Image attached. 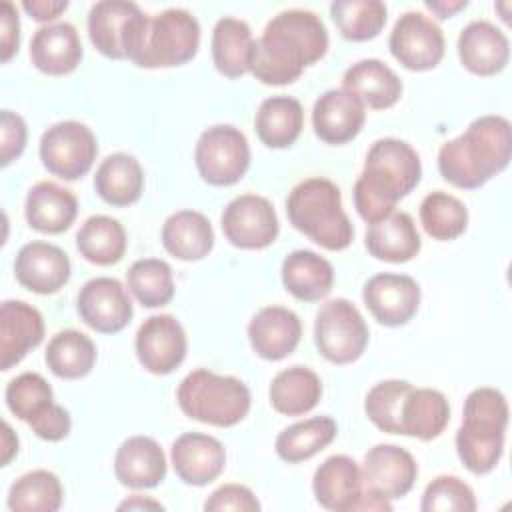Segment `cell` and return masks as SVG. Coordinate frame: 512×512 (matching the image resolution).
<instances>
[{
  "instance_id": "cell-1",
  "label": "cell",
  "mask_w": 512,
  "mask_h": 512,
  "mask_svg": "<svg viewBox=\"0 0 512 512\" xmlns=\"http://www.w3.org/2000/svg\"><path fill=\"white\" fill-rule=\"evenodd\" d=\"M326 50L328 30L318 14L302 8L282 10L254 40L250 72L262 84H290Z\"/></svg>"
},
{
  "instance_id": "cell-2",
  "label": "cell",
  "mask_w": 512,
  "mask_h": 512,
  "mask_svg": "<svg viewBox=\"0 0 512 512\" xmlns=\"http://www.w3.org/2000/svg\"><path fill=\"white\" fill-rule=\"evenodd\" d=\"M422 176L418 152L404 140L380 138L368 154L354 184V206L368 224L394 212L400 198L412 192Z\"/></svg>"
},
{
  "instance_id": "cell-3",
  "label": "cell",
  "mask_w": 512,
  "mask_h": 512,
  "mask_svg": "<svg viewBox=\"0 0 512 512\" xmlns=\"http://www.w3.org/2000/svg\"><path fill=\"white\" fill-rule=\"evenodd\" d=\"M512 154V128L504 116L486 114L438 150V170L450 184L472 190L502 172Z\"/></svg>"
},
{
  "instance_id": "cell-4",
  "label": "cell",
  "mask_w": 512,
  "mask_h": 512,
  "mask_svg": "<svg viewBox=\"0 0 512 512\" xmlns=\"http://www.w3.org/2000/svg\"><path fill=\"white\" fill-rule=\"evenodd\" d=\"M508 426V402L496 388H474L462 410V424L456 432V452L472 474H488L504 452Z\"/></svg>"
},
{
  "instance_id": "cell-5",
  "label": "cell",
  "mask_w": 512,
  "mask_h": 512,
  "mask_svg": "<svg viewBox=\"0 0 512 512\" xmlns=\"http://www.w3.org/2000/svg\"><path fill=\"white\" fill-rule=\"evenodd\" d=\"M290 224L326 250H344L354 228L342 208L340 188L328 178H306L286 198Z\"/></svg>"
},
{
  "instance_id": "cell-6",
  "label": "cell",
  "mask_w": 512,
  "mask_h": 512,
  "mask_svg": "<svg viewBox=\"0 0 512 512\" xmlns=\"http://www.w3.org/2000/svg\"><path fill=\"white\" fill-rule=\"evenodd\" d=\"M180 410L198 422L228 428L246 418L250 390L236 376H222L206 368L192 370L176 390Z\"/></svg>"
},
{
  "instance_id": "cell-7",
  "label": "cell",
  "mask_w": 512,
  "mask_h": 512,
  "mask_svg": "<svg viewBox=\"0 0 512 512\" xmlns=\"http://www.w3.org/2000/svg\"><path fill=\"white\" fill-rule=\"evenodd\" d=\"M200 46V24L184 8H166L148 20L144 44L134 58L140 68H170L190 62Z\"/></svg>"
},
{
  "instance_id": "cell-8",
  "label": "cell",
  "mask_w": 512,
  "mask_h": 512,
  "mask_svg": "<svg viewBox=\"0 0 512 512\" xmlns=\"http://www.w3.org/2000/svg\"><path fill=\"white\" fill-rule=\"evenodd\" d=\"M148 20L134 2L100 0L88 12V36L100 54L134 62L144 44Z\"/></svg>"
},
{
  "instance_id": "cell-9",
  "label": "cell",
  "mask_w": 512,
  "mask_h": 512,
  "mask_svg": "<svg viewBox=\"0 0 512 512\" xmlns=\"http://www.w3.org/2000/svg\"><path fill=\"white\" fill-rule=\"evenodd\" d=\"M314 340L326 360L350 364L362 356L368 344V326L350 300L332 298L316 314Z\"/></svg>"
},
{
  "instance_id": "cell-10",
  "label": "cell",
  "mask_w": 512,
  "mask_h": 512,
  "mask_svg": "<svg viewBox=\"0 0 512 512\" xmlns=\"http://www.w3.org/2000/svg\"><path fill=\"white\" fill-rule=\"evenodd\" d=\"M194 160L204 182L212 186H230L246 174L250 166V146L238 128L216 124L200 134Z\"/></svg>"
},
{
  "instance_id": "cell-11",
  "label": "cell",
  "mask_w": 512,
  "mask_h": 512,
  "mask_svg": "<svg viewBox=\"0 0 512 512\" xmlns=\"http://www.w3.org/2000/svg\"><path fill=\"white\" fill-rule=\"evenodd\" d=\"M98 142L94 132L76 120H62L44 130L40 160L48 172L64 180L82 178L94 164Z\"/></svg>"
},
{
  "instance_id": "cell-12",
  "label": "cell",
  "mask_w": 512,
  "mask_h": 512,
  "mask_svg": "<svg viewBox=\"0 0 512 512\" xmlns=\"http://www.w3.org/2000/svg\"><path fill=\"white\" fill-rule=\"evenodd\" d=\"M444 32L442 28L422 12H404L388 38L392 56L408 70H430L438 66L444 56Z\"/></svg>"
},
{
  "instance_id": "cell-13",
  "label": "cell",
  "mask_w": 512,
  "mask_h": 512,
  "mask_svg": "<svg viewBox=\"0 0 512 512\" xmlns=\"http://www.w3.org/2000/svg\"><path fill=\"white\" fill-rule=\"evenodd\" d=\"M220 224L226 240L246 250L270 246L280 230L272 202L258 194H242L230 200L222 212Z\"/></svg>"
},
{
  "instance_id": "cell-14",
  "label": "cell",
  "mask_w": 512,
  "mask_h": 512,
  "mask_svg": "<svg viewBox=\"0 0 512 512\" xmlns=\"http://www.w3.org/2000/svg\"><path fill=\"white\" fill-rule=\"evenodd\" d=\"M136 356L152 374H170L186 358L188 340L182 324L170 314L146 318L136 332Z\"/></svg>"
},
{
  "instance_id": "cell-15",
  "label": "cell",
  "mask_w": 512,
  "mask_h": 512,
  "mask_svg": "<svg viewBox=\"0 0 512 512\" xmlns=\"http://www.w3.org/2000/svg\"><path fill=\"white\" fill-rule=\"evenodd\" d=\"M80 318L102 334L120 332L134 314L132 300L120 280L98 276L88 280L78 292Z\"/></svg>"
},
{
  "instance_id": "cell-16",
  "label": "cell",
  "mask_w": 512,
  "mask_h": 512,
  "mask_svg": "<svg viewBox=\"0 0 512 512\" xmlns=\"http://www.w3.org/2000/svg\"><path fill=\"white\" fill-rule=\"evenodd\" d=\"M362 300L380 324L402 326L418 312L420 286L412 276L380 272L366 280Z\"/></svg>"
},
{
  "instance_id": "cell-17",
  "label": "cell",
  "mask_w": 512,
  "mask_h": 512,
  "mask_svg": "<svg viewBox=\"0 0 512 512\" xmlns=\"http://www.w3.org/2000/svg\"><path fill=\"white\" fill-rule=\"evenodd\" d=\"M416 476L418 464L414 456L396 444H376L364 456V488L388 500L406 496L412 490Z\"/></svg>"
},
{
  "instance_id": "cell-18",
  "label": "cell",
  "mask_w": 512,
  "mask_h": 512,
  "mask_svg": "<svg viewBox=\"0 0 512 512\" xmlns=\"http://www.w3.org/2000/svg\"><path fill=\"white\" fill-rule=\"evenodd\" d=\"M366 120L364 102L348 88L326 90L312 108V126L320 140L346 144L356 138Z\"/></svg>"
},
{
  "instance_id": "cell-19",
  "label": "cell",
  "mask_w": 512,
  "mask_h": 512,
  "mask_svg": "<svg viewBox=\"0 0 512 512\" xmlns=\"http://www.w3.org/2000/svg\"><path fill=\"white\" fill-rule=\"evenodd\" d=\"M14 274L30 292L54 294L70 280V260L56 244L32 240L18 250Z\"/></svg>"
},
{
  "instance_id": "cell-20",
  "label": "cell",
  "mask_w": 512,
  "mask_h": 512,
  "mask_svg": "<svg viewBox=\"0 0 512 512\" xmlns=\"http://www.w3.org/2000/svg\"><path fill=\"white\" fill-rule=\"evenodd\" d=\"M170 460L176 476L190 486H206L216 480L226 466L222 442L210 434L186 432L170 448Z\"/></svg>"
},
{
  "instance_id": "cell-21",
  "label": "cell",
  "mask_w": 512,
  "mask_h": 512,
  "mask_svg": "<svg viewBox=\"0 0 512 512\" xmlns=\"http://www.w3.org/2000/svg\"><path fill=\"white\" fill-rule=\"evenodd\" d=\"M44 338L42 314L22 300L0 306V368L10 370Z\"/></svg>"
},
{
  "instance_id": "cell-22",
  "label": "cell",
  "mask_w": 512,
  "mask_h": 512,
  "mask_svg": "<svg viewBox=\"0 0 512 512\" xmlns=\"http://www.w3.org/2000/svg\"><path fill=\"white\" fill-rule=\"evenodd\" d=\"M302 336L300 318L284 306H264L260 308L250 324L248 338L252 350L264 360H282L290 356Z\"/></svg>"
},
{
  "instance_id": "cell-23",
  "label": "cell",
  "mask_w": 512,
  "mask_h": 512,
  "mask_svg": "<svg viewBox=\"0 0 512 512\" xmlns=\"http://www.w3.org/2000/svg\"><path fill=\"white\" fill-rule=\"evenodd\" d=\"M316 502L334 512H350L364 490L362 468L346 454L328 456L314 472Z\"/></svg>"
},
{
  "instance_id": "cell-24",
  "label": "cell",
  "mask_w": 512,
  "mask_h": 512,
  "mask_svg": "<svg viewBox=\"0 0 512 512\" xmlns=\"http://www.w3.org/2000/svg\"><path fill=\"white\" fill-rule=\"evenodd\" d=\"M458 56L462 66L472 74L492 76L508 64L510 42L492 22L472 20L458 36Z\"/></svg>"
},
{
  "instance_id": "cell-25",
  "label": "cell",
  "mask_w": 512,
  "mask_h": 512,
  "mask_svg": "<svg viewBox=\"0 0 512 512\" xmlns=\"http://www.w3.org/2000/svg\"><path fill=\"white\" fill-rule=\"evenodd\" d=\"M114 474L122 486L146 490L166 478V456L150 436H130L114 456Z\"/></svg>"
},
{
  "instance_id": "cell-26",
  "label": "cell",
  "mask_w": 512,
  "mask_h": 512,
  "mask_svg": "<svg viewBox=\"0 0 512 512\" xmlns=\"http://www.w3.org/2000/svg\"><path fill=\"white\" fill-rule=\"evenodd\" d=\"M32 64L50 76H64L78 68L82 60V42L70 22L40 26L30 40Z\"/></svg>"
},
{
  "instance_id": "cell-27",
  "label": "cell",
  "mask_w": 512,
  "mask_h": 512,
  "mask_svg": "<svg viewBox=\"0 0 512 512\" xmlns=\"http://www.w3.org/2000/svg\"><path fill=\"white\" fill-rule=\"evenodd\" d=\"M24 214L30 228L44 234H60L76 220L78 200L72 190L56 182L42 180L28 190Z\"/></svg>"
},
{
  "instance_id": "cell-28",
  "label": "cell",
  "mask_w": 512,
  "mask_h": 512,
  "mask_svg": "<svg viewBox=\"0 0 512 512\" xmlns=\"http://www.w3.org/2000/svg\"><path fill=\"white\" fill-rule=\"evenodd\" d=\"M364 244L378 260L408 262L420 252L422 240L412 216L402 210H394L380 222L368 226Z\"/></svg>"
},
{
  "instance_id": "cell-29",
  "label": "cell",
  "mask_w": 512,
  "mask_h": 512,
  "mask_svg": "<svg viewBox=\"0 0 512 512\" xmlns=\"http://www.w3.org/2000/svg\"><path fill=\"white\" fill-rule=\"evenodd\" d=\"M342 88L354 92L364 106L384 110L394 106L402 96V82L396 72L378 58L354 62L342 78Z\"/></svg>"
},
{
  "instance_id": "cell-30",
  "label": "cell",
  "mask_w": 512,
  "mask_h": 512,
  "mask_svg": "<svg viewBox=\"0 0 512 512\" xmlns=\"http://www.w3.org/2000/svg\"><path fill=\"white\" fill-rule=\"evenodd\" d=\"M282 282L294 298L316 302L332 290L334 268L312 250H294L282 262Z\"/></svg>"
},
{
  "instance_id": "cell-31",
  "label": "cell",
  "mask_w": 512,
  "mask_h": 512,
  "mask_svg": "<svg viewBox=\"0 0 512 512\" xmlns=\"http://www.w3.org/2000/svg\"><path fill=\"white\" fill-rule=\"evenodd\" d=\"M212 60L220 74L238 78L250 72L254 38L250 26L234 16H222L212 30Z\"/></svg>"
},
{
  "instance_id": "cell-32",
  "label": "cell",
  "mask_w": 512,
  "mask_h": 512,
  "mask_svg": "<svg viewBox=\"0 0 512 512\" xmlns=\"http://www.w3.org/2000/svg\"><path fill=\"white\" fill-rule=\"evenodd\" d=\"M94 188L110 206L134 204L144 190V172L140 162L126 152L106 156L96 168Z\"/></svg>"
},
{
  "instance_id": "cell-33",
  "label": "cell",
  "mask_w": 512,
  "mask_h": 512,
  "mask_svg": "<svg viewBox=\"0 0 512 512\" xmlns=\"http://www.w3.org/2000/svg\"><path fill=\"white\" fill-rule=\"evenodd\" d=\"M162 244L178 260H200L208 256L214 246V230L202 212L180 210L166 218Z\"/></svg>"
},
{
  "instance_id": "cell-34",
  "label": "cell",
  "mask_w": 512,
  "mask_h": 512,
  "mask_svg": "<svg viewBox=\"0 0 512 512\" xmlns=\"http://www.w3.org/2000/svg\"><path fill=\"white\" fill-rule=\"evenodd\" d=\"M304 126V108L292 96H270L262 100L254 116V130L268 148L292 146Z\"/></svg>"
},
{
  "instance_id": "cell-35",
  "label": "cell",
  "mask_w": 512,
  "mask_h": 512,
  "mask_svg": "<svg viewBox=\"0 0 512 512\" xmlns=\"http://www.w3.org/2000/svg\"><path fill=\"white\" fill-rule=\"evenodd\" d=\"M450 420V406L442 392L434 388H412L400 412V434L420 440L440 436Z\"/></svg>"
},
{
  "instance_id": "cell-36",
  "label": "cell",
  "mask_w": 512,
  "mask_h": 512,
  "mask_svg": "<svg viewBox=\"0 0 512 512\" xmlns=\"http://www.w3.org/2000/svg\"><path fill=\"white\" fill-rule=\"evenodd\" d=\"M268 396L276 412L300 416L318 404L322 396V382L314 370L306 366H290L272 378Z\"/></svg>"
},
{
  "instance_id": "cell-37",
  "label": "cell",
  "mask_w": 512,
  "mask_h": 512,
  "mask_svg": "<svg viewBox=\"0 0 512 512\" xmlns=\"http://www.w3.org/2000/svg\"><path fill=\"white\" fill-rule=\"evenodd\" d=\"M78 252L92 264L110 266L122 260L126 252L124 226L110 216H90L76 232Z\"/></svg>"
},
{
  "instance_id": "cell-38",
  "label": "cell",
  "mask_w": 512,
  "mask_h": 512,
  "mask_svg": "<svg viewBox=\"0 0 512 512\" xmlns=\"http://www.w3.org/2000/svg\"><path fill=\"white\" fill-rule=\"evenodd\" d=\"M336 432V422L330 416H314L284 428L276 436L274 448L284 462H304L324 450L336 438Z\"/></svg>"
},
{
  "instance_id": "cell-39",
  "label": "cell",
  "mask_w": 512,
  "mask_h": 512,
  "mask_svg": "<svg viewBox=\"0 0 512 512\" xmlns=\"http://www.w3.org/2000/svg\"><path fill=\"white\" fill-rule=\"evenodd\" d=\"M46 364L58 376L66 380L86 376L96 362V346L84 332L60 330L46 346Z\"/></svg>"
},
{
  "instance_id": "cell-40",
  "label": "cell",
  "mask_w": 512,
  "mask_h": 512,
  "mask_svg": "<svg viewBox=\"0 0 512 512\" xmlns=\"http://www.w3.org/2000/svg\"><path fill=\"white\" fill-rule=\"evenodd\" d=\"M62 506V484L48 470H32L12 482L8 508L12 512H56Z\"/></svg>"
},
{
  "instance_id": "cell-41",
  "label": "cell",
  "mask_w": 512,
  "mask_h": 512,
  "mask_svg": "<svg viewBox=\"0 0 512 512\" xmlns=\"http://www.w3.org/2000/svg\"><path fill=\"white\" fill-rule=\"evenodd\" d=\"M330 16L346 40L364 42L384 28L386 6L380 0H334Z\"/></svg>"
},
{
  "instance_id": "cell-42",
  "label": "cell",
  "mask_w": 512,
  "mask_h": 512,
  "mask_svg": "<svg viewBox=\"0 0 512 512\" xmlns=\"http://www.w3.org/2000/svg\"><path fill=\"white\" fill-rule=\"evenodd\" d=\"M128 290L146 308H158L172 300L174 278L168 262L160 258H140L126 272Z\"/></svg>"
},
{
  "instance_id": "cell-43",
  "label": "cell",
  "mask_w": 512,
  "mask_h": 512,
  "mask_svg": "<svg viewBox=\"0 0 512 512\" xmlns=\"http://www.w3.org/2000/svg\"><path fill=\"white\" fill-rule=\"evenodd\" d=\"M420 222L434 240H454L468 226V210L456 196L436 190L420 202Z\"/></svg>"
},
{
  "instance_id": "cell-44",
  "label": "cell",
  "mask_w": 512,
  "mask_h": 512,
  "mask_svg": "<svg viewBox=\"0 0 512 512\" xmlns=\"http://www.w3.org/2000/svg\"><path fill=\"white\" fill-rule=\"evenodd\" d=\"M412 388L414 386L406 380H382L374 384L364 400L366 416L382 432L400 434L402 404Z\"/></svg>"
},
{
  "instance_id": "cell-45",
  "label": "cell",
  "mask_w": 512,
  "mask_h": 512,
  "mask_svg": "<svg viewBox=\"0 0 512 512\" xmlns=\"http://www.w3.org/2000/svg\"><path fill=\"white\" fill-rule=\"evenodd\" d=\"M4 396L8 410L24 422H28L42 408L54 402L50 384L38 372H22L16 378H12L6 386Z\"/></svg>"
},
{
  "instance_id": "cell-46",
  "label": "cell",
  "mask_w": 512,
  "mask_h": 512,
  "mask_svg": "<svg viewBox=\"0 0 512 512\" xmlns=\"http://www.w3.org/2000/svg\"><path fill=\"white\" fill-rule=\"evenodd\" d=\"M422 512H474L476 496L474 490L458 476H436L424 490Z\"/></svg>"
},
{
  "instance_id": "cell-47",
  "label": "cell",
  "mask_w": 512,
  "mask_h": 512,
  "mask_svg": "<svg viewBox=\"0 0 512 512\" xmlns=\"http://www.w3.org/2000/svg\"><path fill=\"white\" fill-rule=\"evenodd\" d=\"M28 426L32 432L48 442H58L70 434V414L64 406L50 402L46 408H42L34 418L28 420Z\"/></svg>"
},
{
  "instance_id": "cell-48",
  "label": "cell",
  "mask_w": 512,
  "mask_h": 512,
  "mask_svg": "<svg viewBox=\"0 0 512 512\" xmlns=\"http://www.w3.org/2000/svg\"><path fill=\"white\" fill-rule=\"evenodd\" d=\"M204 510H238V512H256L260 510V502L254 492L242 484H224L216 488L208 500L204 502Z\"/></svg>"
},
{
  "instance_id": "cell-49",
  "label": "cell",
  "mask_w": 512,
  "mask_h": 512,
  "mask_svg": "<svg viewBox=\"0 0 512 512\" xmlns=\"http://www.w3.org/2000/svg\"><path fill=\"white\" fill-rule=\"evenodd\" d=\"M0 132H2L0 162H2V166H8L26 148V136H28L26 122H24V118L20 114H16L12 110H2Z\"/></svg>"
},
{
  "instance_id": "cell-50",
  "label": "cell",
  "mask_w": 512,
  "mask_h": 512,
  "mask_svg": "<svg viewBox=\"0 0 512 512\" xmlns=\"http://www.w3.org/2000/svg\"><path fill=\"white\" fill-rule=\"evenodd\" d=\"M0 42H2V62H8L20 46V20L18 10L10 0L0 4Z\"/></svg>"
},
{
  "instance_id": "cell-51",
  "label": "cell",
  "mask_w": 512,
  "mask_h": 512,
  "mask_svg": "<svg viewBox=\"0 0 512 512\" xmlns=\"http://www.w3.org/2000/svg\"><path fill=\"white\" fill-rule=\"evenodd\" d=\"M22 8L38 22H50L68 8L66 0H24Z\"/></svg>"
},
{
  "instance_id": "cell-52",
  "label": "cell",
  "mask_w": 512,
  "mask_h": 512,
  "mask_svg": "<svg viewBox=\"0 0 512 512\" xmlns=\"http://www.w3.org/2000/svg\"><path fill=\"white\" fill-rule=\"evenodd\" d=\"M466 0H426V8H430L438 18H450L458 10L466 8Z\"/></svg>"
},
{
  "instance_id": "cell-53",
  "label": "cell",
  "mask_w": 512,
  "mask_h": 512,
  "mask_svg": "<svg viewBox=\"0 0 512 512\" xmlns=\"http://www.w3.org/2000/svg\"><path fill=\"white\" fill-rule=\"evenodd\" d=\"M16 452H18V438L12 432L10 424L4 422L2 424V466H6Z\"/></svg>"
},
{
  "instance_id": "cell-54",
  "label": "cell",
  "mask_w": 512,
  "mask_h": 512,
  "mask_svg": "<svg viewBox=\"0 0 512 512\" xmlns=\"http://www.w3.org/2000/svg\"><path fill=\"white\" fill-rule=\"evenodd\" d=\"M146 508H150V510H162L164 506H162L160 502H154V500H150V498H142V496H138V494H134L132 498L124 500V502L118 506V510H146Z\"/></svg>"
}]
</instances>
